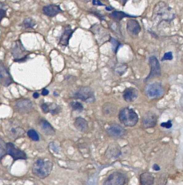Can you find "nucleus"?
<instances>
[{
  "mask_svg": "<svg viewBox=\"0 0 183 185\" xmlns=\"http://www.w3.org/2000/svg\"><path fill=\"white\" fill-rule=\"evenodd\" d=\"M152 19L156 22H171L175 18L173 9L164 2L157 3L153 9Z\"/></svg>",
  "mask_w": 183,
  "mask_h": 185,
  "instance_id": "obj_1",
  "label": "nucleus"
},
{
  "mask_svg": "<svg viewBox=\"0 0 183 185\" xmlns=\"http://www.w3.org/2000/svg\"><path fill=\"white\" fill-rule=\"evenodd\" d=\"M53 168L52 161L47 159H38L32 166V173L41 179L46 178L51 174Z\"/></svg>",
  "mask_w": 183,
  "mask_h": 185,
  "instance_id": "obj_2",
  "label": "nucleus"
},
{
  "mask_svg": "<svg viewBox=\"0 0 183 185\" xmlns=\"http://www.w3.org/2000/svg\"><path fill=\"white\" fill-rule=\"evenodd\" d=\"M119 118L121 124L126 127L135 126L139 122V116L133 109L126 107L121 109L119 114Z\"/></svg>",
  "mask_w": 183,
  "mask_h": 185,
  "instance_id": "obj_3",
  "label": "nucleus"
},
{
  "mask_svg": "<svg viewBox=\"0 0 183 185\" xmlns=\"http://www.w3.org/2000/svg\"><path fill=\"white\" fill-rule=\"evenodd\" d=\"M11 53L14 58V61L17 63H24L29 59L30 52L26 49L20 40L14 42L11 49Z\"/></svg>",
  "mask_w": 183,
  "mask_h": 185,
  "instance_id": "obj_4",
  "label": "nucleus"
},
{
  "mask_svg": "<svg viewBox=\"0 0 183 185\" xmlns=\"http://www.w3.org/2000/svg\"><path fill=\"white\" fill-rule=\"evenodd\" d=\"M73 97L89 104L95 102L96 100L94 91L89 86H82L79 88L74 93Z\"/></svg>",
  "mask_w": 183,
  "mask_h": 185,
  "instance_id": "obj_5",
  "label": "nucleus"
},
{
  "mask_svg": "<svg viewBox=\"0 0 183 185\" xmlns=\"http://www.w3.org/2000/svg\"><path fill=\"white\" fill-rule=\"evenodd\" d=\"M144 92L148 98L156 99L162 97L164 94L165 90L161 83L153 82L145 86Z\"/></svg>",
  "mask_w": 183,
  "mask_h": 185,
  "instance_id": "obj_6",
  "label": "nucleus"
},
{
  "mask_svg": "<svg viewBox=\"0 0 183 185\" xmlns=\"http://www.w3.org/2000/svg\"><path fill=\"white\" fill-rule=\"evenodd\" d=\"M6 131L9 137L14 140L23 137L25 134L24 129L14 121L10 122Z\"/></svg>",
  "mask_w": 183,
  "mask_h": 185,
  "instance_id": "obj_7",
  "label": "nucleus"
},
{
  "mask_svg": "<svg viewBox=\"0 0 183 185\" xmlns=\"http://www.w3.org/2000/svg\"><path fill=\"white\" fill-rule=\"evenodd\" d=\"M128 180L127 174L120 172L111 174L104 182V185H124L127 184Z\"/></svg>",
  "mask_w": 183,
  "mask_h": 185,
  "instance_id": "obj_8",
  "label": "nucleus"
},
{
  "mask_svg": "<svg viewBox=\"0 0 183 185\" xmlns=\"http://www.w3.org/2000/svg\"><path fill=\"white\" fill-rule=\"evenodd\" d=\"M91 30L96 37V39L100 45L107 41H109L111 38L108 30L101 25H93L91 27Z\"/></svg>",
  "mask_w": 183,
  "mask_h": 185,
  "instance_id": "obj_9",
  "label": "nucleus"
},
{
  "mask_svg": "<svg viewBox=\"0 0 183 185\" xmlns=\"http://www.w3.org/2000/svg\"><path fill=\"white\" fill-rule=\"evenodd\" d=\"M149 65L150 72L149 75L145 78V82L154 78L158 77L161 75V67L159 60L155 56H152L149 58Z\"/></svg>",
  "mask_w": 183,
  "mask_h": 185,
  "instance_id": "obj_10",
  "label": "nucleus"
},
{
  "mask_svg": "<svg viewBox=\"0 0 183 185\" xmlns=\"http://www.w3.org/2000/svg\"><path fill=\"white\" fill-rule=\"evenodd\" d=\"M7 153L12 157L13 161L26 160L27 156L24 151L22 150L11 142L7 143Z\"/></svg>",
  "mask_w": 183,
  "mask_h": 185,
  "instance_id": "obj_11",
  "label": "nucleus"
},
{
  "mask_svg": "<svg viewBox=\"0 0 183 185\" xmlns=\"http://www.w3.org/2000/svg\"><path fill=\"white\" fill-rule=\"evenodd\" d=\"M15 108L17 112L20 114H29L33 109V104L30 99L22 98L17 101Z\"/></svg>",
  "mask_w": 183,
  "mask_h": 185,
  "instance_id": "obj_12",
  "label": "nucleus"
},
{
  "mask_svg": "<svg viewBox=\"0 0 183 185\" xmlns=\"http://www.w3.org/2000/svg\"><path fill=\"white\" fill-rule=\"evenodd\" d=\"M14 82L8 70L3 63L0 62V83L5 87H8Z\"/></svg>",
  "mask_w": 183,
  "mask_h": 185,
  "instance_id": "obj_13",
  "label": "nucleus"
},
{
  "mask_svg": "<svg viewBox=\"0 0 183 185\" xmlns=\"http://www.w3.org/2000/svg\"><path fill=\"white\" fill-rule=\"evenodd\" d=\"M158 116L155 113L148 112L146 113L143 117L142 120L144 128L145 129L152 128L155 127L157 124Z\"/></svg>",
  "mask_w": 183,
  "mask_h": 185,
  "instance_id": "obj_14",
  "label": "nucleus"
},
{
  "mask_svg": "<svg viewBox=\"0 0 183 185\" xmlns=\"http://www.w3.org/2000/svg\"><path fill=\"white\" fill-rule=\"evenodd\" d=\"M106 132L109 136L115 138L121 137L124 136L127 133L123 127L116 124L109 126L106 130Z\"/></svg>",
  "mask_w": 183,
  "mask_h": 185,
  "instance_id": "obj_15",
  "label": "nucleus"
},
{
  "mask_svg": "<svg viewBox=\"0 0 183 185\" xmlns=\"http://www.w3.org/2000/svg\"><path fill=\"white\" fill-rule=\"evenodd\" d=\"M42 11L45 15L49 17H54L58 14L63 12L60 5L55 4H50L45 6L43 7Z\"/></svg>",
  "mask_w": 183,
  "mask_h": 185,
  "instance_id": "obj_16",
  "label": "nucleus"
},
{
  "mask_svg": "<svg viewBox=\"0 0 183 185\" xmlns=\"http://www.w3.org/2000/svg\"><path fill=\"white\" fill-rule=\"evenodd\" d=\"M127 29L131 36H137L141 31V26L136 20L130 19L127 22Z\"/></svg>",
  "mask_w": 183,
  "mask_h": 185,
  "instance_id": "obj_17",
  "label": "nucleus"
},
{
  "mask_svg": "<svg viewBox=\"0 0 183 185\" xmlns=\"http://www.w3.org/2000/svg\"><path fill=\"white\" fill-rule=\"evenodd\" d=\"M139 96V91L134 87H128L125 89L123 92L124 100L127 102H133L137 99Z\"/></svg>",
  "mask_w": 183,
  "mask_h": 185,
  "instance_id": "obj_18",
  "label": "nucleus"
},
{
  "mask_svg": "<svg viewBox=\"0 0 183 185\" xmlns=\"http://www.w3.org/2000/svg\"><path fill=\"white\" fill-rule=\"evenodd\" d=\"M75 29H72L70 25H68L65 27L64 32L62 33L60 38L59 44L62 46H67L68 45L69 40L72 36L73 33Z\"/></svg>",
  "mask_w": 183,
  "mask_h": 185,
  "instance_id": "obj_19",
  "label": "nucleus"
},
{
  "mask_svg": "<svg viewBox=\"0 0 183 185\" xmlns=\"http://www.w3.org/2000/svg\"><path fill=\"white\" fill-rule=\"evenodd\" d=\"M39 126L41 130L48 136H54L55 135L56 131L52 126L45 119H41L39 122Z\"/></svg>",
  "mask_w": 183,
  "mask_h": 185,
  "instance_id": "obj_20",
  "label": "nucleus"
},
{
  "mask_svg": "<svg viewBox=\"0 0 183 185\" xmlns=\"http://www.w3.org/2000/svg\"><path fill=\"white\" fill-rule=\"evenodd\" d=\"M74 126L80 132H85L88 129V123L85 118L79 117L76 118Z\"/></svg>",
  "mask_w": 183,
  "mask_h": 185,
  "instance_id": "obj_21",
  "label": "nucleus"
},
{
  "mask_svg": "<svg viewBox=\"0 0 183 185\" xmlns=\"http://www.w3.org/2000/svg\"><path fill=\"white\" fill-rule=\"evenodd\" d=\"M155 178L151 173H143L140 176V182L141 185H152L154 184Z\"/></svg>",
  "mask_w": 183,
  "mask_h": 185,
  "instance_id": "obj_22",
  "label": "nucleus"
},
{
  "mask_svg": "<svg viewBox=\"0 0 183 185\" xmlns=\"http://www.w3.org/2000/svg\"><path fill=\"white\" fill-rule=\"evenodd\" d=\"M111 18L116 22H119L124 18H135L136 16L131 15L125 13L123 11H115L109 15Z\"/></svg>",
  "mask_w": 183,
  "mask_h": 185,
  "instance_id": "obj_23",
  "label": "nucleus"
},
{
  "mask_svg": "<svg viewBox=\"0 0 183 185\" xmlns=\"http://www.w3.org/2000/svg\"><path fill=\"white\" fill-rule=\"evenodd\" d=\"M116 108L111 103H107L102 107V112L106 116H113L116 114Z\"/></svg>",
  "mask_w": 183,
  "mask_h": 185,
  "instance_id": "obj_24",
  "label": "nucleus"
},
{
  "mask_svg": "<svg viewBox=\"0 0 183 185\" xmlns=\"http://www.w3.org/2000/svg\"><path fill=\"white\" fill-rule=\"evenodd\" d=\"M48 106L49 113H50L53 116L58 114L61 111V108L59 105L55 103H47Z\"/></svg>",
  "mask_w": 183,
  "mask_h": 185,
  "instance_id": "obj_25",
  "label": "nucleus"
},
{
  "mask_svg": "<svg viewBox=\"0 0 183 185\" xmlns=\"http://www.w3.org/2000/svg\"><path fill=\"white\" fill-rule=\"evenodd\" d=\"M36 25V22L32 18H27L25 19L22 24L23 28L28 29L34 28Z\"/></svg>",
  "mask_w": 183,
  "mask_h": 185,
  "instance_id": "obj_26",
  "label": "nucleus"
},
{
  "mask_svg": "<svg viewBox=\"0 0 183 185\" xmlns=\"http://www.w3.org/2000/svg\"><path fill=\"white\" fill-rule=\"evenodd\" d=\"M108 154L112 158H118L120 155H121V151L117 147L112 146L110 148L108 149Z\"/></svg>",
  "mask_w": 183,
  "mask_h": 185,
  "instance_id": "obj_27",
  "label": "nucleus"
},
{
  "mask_svg": "<svg viewBox=\"0 0 183 185\" xmlns=\"http://www.w3.org/2000/svg\"><path fill=\"white\" fill-rule=\"evenodd\" d=\"M7 143L4 140L0 139V161H1L6 155H7Z\"/></svg>",
  "mask_w": 183,
  "mask_h": 185,
  "instance_id": "obj_28",
  "label": "nucleus"
},
{
  "mask_svg": "<svg viewBox=\"0 0 183 185\" xmlns=\"http://www.w3.org/2000/svg\"><path fill=\"white\" fill-rule=\"evenodd\" d=\"M70 106L73 110L76 111L78 113L83 112L84 107L81 103L78 101H72L70 104Z\"/></svg>",
  "mask_w": 183,
  "mask_h": 185,
  "instance_id": "obj_29",
  "label": "nucleus"
},
{
  "mask_svg": "<svg viewBox=\"0 0 183 185\" xmlns=\"http://www.w3.org/2000/svg\"><path fill=\"white\" fill-rule=\"evenodd\" d=\"M109 26L112 31L116 33V34H121V30H120V24L119 23H117L116 21H114L113 22H111L109 23Z\"/></svg>",
  "mask_w": 183,
  "mask_h": 185,
  "instance_id": "obj_30",
  "label": "nucleus"
},
{
  "mask_svg": "<svg viewBox=\"0 0 183 185\" xmlns=\"http://www.w3.org/2000/svg\"><path fill=\"white\" fill-rule=\"evenodd\" d=\"M109 42H111L112 45V48L113 49V52L115 53H116L119 50L120 47L121 46V44L119 42V41L116 40V38L113 37H111L109 40Z\"/></svg>",
  "mask_w": 183,
  "mask_h": 185,
  "instance_id": "obj_31",
  "label": "nucleus"
},
{
  "mask_svg": "<svg viewBox=\"0 0 183 185\" xmlns=\"http://www.w3.org/2000/svg\"><path fill=\"white\" fill-rule=\"evenodd\" d=\"M27 135L30 139L34 141H38L39 140V136L37 132L34 129H30L27 132Z\"/></svg>",
  "mask_w": 183,
  "mask_h": 185,
  "instance_id": "obj_32",
  "label": "nucleus"
},
{
  "mask_svg": "<svg viewBox=\"0 0 183 185\" xmlns=\"http://www.w3.org/2000/svg\"><path fill=\"white\" fill-rule=\"evenodd\" d=\"M49 148L53 152V153H55L57 154L59 153L60 148L59 146L56 144L54 142H50L49 144Z\"/></svg>",
  "mask_w": 183,
  "mask_h": 185,
  "instance_id": "obj_33",
  "label": "nucleus"
},
{
  "mask_svg": "<svg viewBox=\"0 0 183 185\" xmlns=\"http://www.w3.org/2000/svg\"><path fill=\"white\" fill-rule=\"evenodd\" d=\"M127 68L128 67L127 66L124 65H120L116 69V71L120 75H122L124 73H125V71H127Z\"/></svg>",
  "mask_w": 183,
  "mask_h": 185,
  "instance_id": "obj_34",
  "label": "nucleus"
},
{
  "mask_svg": "<svg viewBox=\"0 0 183 185\" xmlns=\"http://www.w3.org/2000/svg\"><path fill=\"white\" fill-rule=\"evenodd\" d=\"M173 59V56L172 53L171 52H167L165 54L161 61H170V60H172Z\"/></svg>",
  "mask_w": 183,
  "mask_h": 185,
  "instance_id": "obj_35",
  "label": "nucleus"
},
{
  "mask_svg": "<svg viewBox=\"0 0 183 185\" xmlns=\"http://www.w3.org/2000/svg\"><path fill=\"white\" fill-rule=\"evenodd\" d=\"M161 126L166 129H170L173 126L172 122L171 120H168L167 122H163L161 124Z\"/></svg>",
  "mask_w": 183,
  "mask_h": 185,
  "instance_id": "obj_36",
  "label": "nucleus"
},
{
  "mask_svg": "<svg viewBox=\"0 0 183 185\" xmlns=\"http://www.w3.org/2000/svg\"><path fill=\"white\" fill-rule=\"evenodd\" d=\"M7 16V13H6V10L3 9L2 8H0V24L1 23V21H2L5 17H6Z\"/></svg>",
  "mask_w": 183,
  "mask_h": 185,
  "instance_id": "obj_37",
  "label": "nucleus"
},
{
  "mask_svg": "<svg viewBox=\"0 0 183 185\" xmlns=\"http://www.w3.org/2000/svg\"><path fill=\"white\" fill-rule=\"evenodd\" d=\"M41 109L42 111L44 114H48L49 113L48 106L47 103H44L41 105Z\"/></svg>",
  "mask_w": 183,
  "mask_h": 185,
  "instance_id": "obj_38",
  "label": "nucleus"
},
{
  "mask_svg": "<svg viewBox=\"0 0 183 185\" xmlns=\"http://www.w3.org/2000/svg\"><path fill=\"white\" fill-rule=\"evenodd\" d=\"M92 14H94L95 16L97 17V18H99V19H100V20H104L105 19V18H104V17L103 16V15H102L101 14L98 12L97 11H92Z\"/></svg>",
  "mask_w": 183,
  "mask_h": 185,
  "instance_id": "obj_39",
  "label": "nucleus"
},
{
  "mask_svg": "<svg viewBox=\"0 0 183 185\" xmlns=\"http://www.w3.org/2000/svg\"><path fill=\"white\" fill-rule=\"evenodd\" d=\"M92 4H93V5L95 6H105L104 4H102L101 2L100 1V0H93L92 1Z\"/></svg>",
  "mask_w": 183,
  "mask_h": 185,
  "instance_id": "obj_40",
  "label": "nucleus"
},
{
  "mask_svg": "<svg viewBox=\"0 0 183 185\" xmlns=\"http://www.w3.org/2000/svg\"><path fill=\"white\" fill-rule=\"evenodd\" d=\"M152 169L155 171H159V170H161L160 166H159V165L157 164V163L153 164L152 166Z\"/></svg>",
  "mask_w": 183,
  "mask_h": 185,
  "instance_id": "obj_41",
  "label": "nucleus"
},
{
  "mask_svg": "<svg viewBox=\"0 0 183 185\" xmlns=\"http://www.w3.org/2000/svg\"><path fill=\"white\" fill-rule=\"evenodd\" d=\"M49 93V91L47 89H43L42 91V95L43 96H46L48 95Z\"/></svg>",
  "mask_w": 183,
  "mask_h": 185,
  "instance_id": "obj_42",
  "label": "nucleus"
},
{
  "mask_svg": "<svg viewBox=\"0 0 183 185\" xmlns=\"http://www.w3.org/2000/svg\"><path fill=\"white\" fill-rule=\"evenodd\" d=\"M39 96H40V94H39V93L37 92H35L33 93V97H34V98L35 99H37V98H39Z\"/></svg>",
  "mask_w": 183,
  "mask_h": 185,
  "instance_id": "obj_43",
  "label": "nucleus"
},
{
  "mask_svg": "<svg viewBox=\"0 0 183 185\" xmlns=\"http://www.w3.org/2000/svg\"><path fill=\"white\" fill-rule=\"evenodd\" d=\"M112 7H110V6H109V7H106V8H105V9L107 10V11H112Z\"/></svg>",
  "mask_w": 183,
  "mask_h": 185,
  "instance_id": "obj_44",
  "label": "nucleus"
}]
</instances>
